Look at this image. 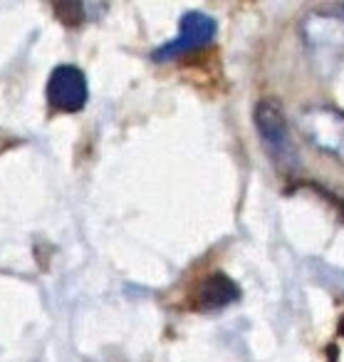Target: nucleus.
<instances>
[{
  "label": "nucleus",
  "instance_id": "1",
  "mask_svg": "<svg viewBox=\"0 0 344 362\" xmlns=\"http://www.w3.org/2000/svg\"><path fill=\"white\" fill-rule=\"evenodd\" d=\"M215 21L210 16L201 11H189L179 23V37L171 42H166L164 47H156L151 52V60L154 62H174L179 57L189 55V52H196L201 47L210 45L215 37Z\"/></svg>",
  "mask_w": 344,
  "mask_h": 362
},
{
  "label": "nucleus",
  "instance_id": "2",
  "mask_svg": "<svg viewBox=\"0 0 344 362\" xmlns=\"http://www.w3.org/2000/svg\"><path fill=\"white\" fill-rule=\"evenodd\" d=\"M87 77L77 65H57L47 80V102L55 112L75 115L87 105Z\"/></svg>",
  "mask_w": 344,
  "mask_h": 362
},
{
  "label": "nucleus",
  "instance_id": "3",
  "mask_svg": "<svg viewBox=\"0 0 344 362\" xmlns=\"http://www.w3.org/2000/svg\"><path fill=\"white\" fill-rule=\"evenodd\" d=\"M253 119H255V127H258L260 139L268 146L270 154H273L275 159H287L292 146H290V129H287L283 105H280L275 97H263V100L255 105Z\"/></svg>",
  "mask_w": 344,
  "mask_h": 362
},
{
  "label": "nucleus",
  "instance_id": "4",
  "mask_svg": "<svg viewBox=\"0 0 344 362\" xmlns=\"http://www.w3.org/2000/svg\"><path fill=\"white\" fill-rule=\"evenodd\" d=\"M240 291L228 276L223 273H213L198 286L196 293V308L198 310H218V308L230 305L233 300H238Z\"/></svg>",
  "mask_w": 344,
  "mask_h": 362
},
{
  "label": "nucleus",
  "instance_id": "5",
  "mask_svg": "<svg viewBox=\"0 0 344 362\" xmlns=\"http://www.w3.org/2000/svg\"><path fill=\"white\" fill-rule=\"evenodd\" d=\"M55 13L65 25L75 28L82 23L85 11H82V0H55Z\"/></svg>",
  "mask_w": 344,
  "mask_h": 362
},
{
  "label": "nucleus",
  "instance_id": "6",
  "mask_svg": "<svg viewBox=\"0 0 344 362\" xmlns=\"http://www.w3.org/2000/svg\"><path fill=\"white\" fill-rule=\"evenodd\" d=\"M337 16H342V21H344V6H339V8H337Z\"/></svg>",
  "mask_w": 344,
  "mask_h": 362
}]
</instances>
